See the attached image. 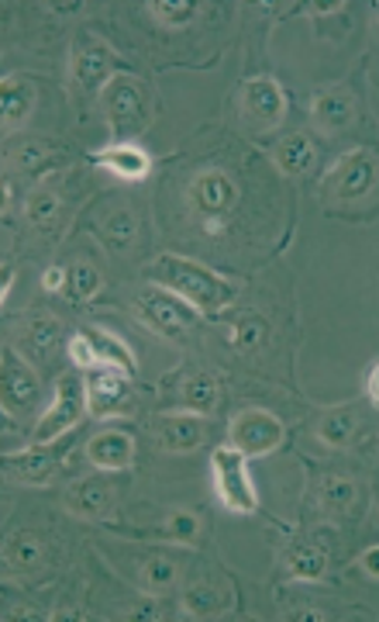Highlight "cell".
<instances>
[{"mask_svg": "<svg viewBox=\"0 0 379 622\" xmlns=\"http://www.w3.org/2000/svg\"><path fill=\"white\" fill-rule=\"evenodd\" d=\"M149 277L159 287L180 294V298L190 302L197 312H221L235 302V284H228L215 270H207L183 256H159L149 267Z\"/></svg>", "mask_w": 379, "mask_h": 622, "instance_id": "obj_1", "label": "cell"}, {"mask_svg": "<svg viewBox=\"0 0 379 622\" xmlns=\"http://www.w3.org/2000/svg\"><path fill=\"white\" fill-rule=\"evenodd\" d=\"M249 456L228 446H218L211 456V474H215V491H218V502L235 512V515H252L259 509V491L249 477Z\"/></svg>", "mask_w": 379, "mask_h": 622, "instance_id": "obj_2", "label": "cell"}, {"mask_svg": "<svg viewBox=\"0 0 379 622\" xmlns=\"http://www.w3.org/2000/svg\"><path fill=\"white\" fill-rule=\"evenodd\" d=\"M134 312H138V318H142L152 333H162V336H183V333H190L193 325L200 322V312L190 302H183L180 294H172L166 287L138 290Z\"/></svg>", "mask_w": 379, "mask_h": 622, "instance_id": "obj_3", "label": "cell"}, {"mask_svg": "<svg viewBox=\"0 0 379 622\" xmlns=\"http://www.w3.org/2000/svg\"><path fill=\"white\" fill-rule=\"evenodd\" d=\"M379 180V159L369 149L345 152L321 180V198L328 201H356L376 187Z\"/></svg>", "mask_w": 379, "mask_h": 622, "instance_id": "obj_4", "label": "cell"}, {"mask_svg": "<svg viewBox=\"0 0 379 622\" xmlns=\"http://www.w3.org/2000/svg\"><path fill=\"white\" fill-rule=\"evenodd\" d=\"M83 412H87V384L77 374H62L56 381V398H52L49 412L42 415L39 425H34L31 446L56 443L62 433H69L83 418Z\"/></svg>", "mask_w": 379, "mask_h": 622, "instance_id": "obj_5", "label": "cell"}, {"mask_svg": "<svg viewBox=\"0 0 379 622\" xmlns=\"http://www.w3.org/2000/svg\"><path fill=\"white\" fill-rule=\"evenodd\" d=\"M190 211L207 225V233H221L225 215L235 211L238 201V184L225 174V170H203L193 177L190 190H187Z\"/></svg>", "mask_w": 379, "mask_h": 622, "instance_id": "obj_6", "label": "cell"}, {"mask_svg": "<svg viewBox=\"0 0 379 622\" xmlns=\"http://www.w3.org/2000/svg\"><path fill=\"white\" fill-rule=\"evenodd\" d=\"M103 108L114 125L118 136H134L149 118V93L146 83L128 73H118L108 87H103Z\"/></svg>", "mask_w": 379, "mask_h": 622, "instance_id": "obj_7", "label": "cell"}, {"mask_svg": "<svg viewBox=\"0 0 379 622\" xmlns=\"http://www.w3.org/2000/svg\"><path fill=\"white\" fill-rule=\"evenodd\" d=\"M228 436H231V446L241 450L246 456H266L272 450H280L283 422L266 408H246L231 418Z\"/></svg>", "mask_w": 379, "mask_h": 622, "instance_id": "obj_8", "label": "cell"}, {"mask_svg": "<svg viewBox=\"0 0 379 622\" xmlns=\"http://www.w3.org/2000/svg\"><path fill=\"white\" fill-rule=\"evenodd\" d=\"M241 115L252 128H276L287 115V97L272 77H252L241 83Z\"/></svg>", "mask_w": 379, "mask_h": 622, "instance_id": "obj_9", "label": "cell"}, {"mask_svg": "<svg viewBox=\"0 0 379 622\" xmlns=\"http://www.w3.org/2000/svg\"><path fill=\"white\" fill-rule=\"evenodd\" d=\"M87 456L97 471H131L134 467V440L124 430H100L90 443H87Z\"/></svg>", "mask_w": 379, "mask_h": 622, "instance_id": "obj_10", "label": "cell"}, {"mask_svg": "<svg viewBox=\"0 0 379 622\" xmlns=\"http://www.w3.org/2000/svg\"><path fill=\"white\" fill-rule=\"evenodd\" d=\"M152 436L166 453H190L203 443V422L197 418V412L159 415L152 425Z\"/></svg>", "mask_w": 379, "mask_h": 622, "instance_id": "obj_11", "label": "cell"}, {"mask_svg": "<svg viewBox=\"0 0 379 622\" xmlns=\"http://www.w3.org/2000/svg\"><path fill=\"white\" fill-rule=\"evenodd\" d=\"M66 509L73 515H80V519L103 522V519L114 515V491L100 477H83L66 491Z\"/></svg>", "mask_w": 379, "mask_h": 622, "instance_id": "obj_12", "label": "cell"}, {"mask_svg": "<svg viewBox=\"0 0 379 622\" xmlns=\"http://www.w3.org/2000/svg\"><path fill=\"white\" fill-rule=\"evenodd\" d=\"M97 167H103L108 174L121 177V180H146L152 174V156L142 149V146H131V142H118V146H108L90 156Z\"/></svg>", "mask_w": 379, "mask_h": 622, "instance_id": "obj_13", "label": "cell"}, {"mask_svg": "<svg viewBox=\"0 0 379 622\" xmlns=\"http://www.w3.org/2000/svg\"><path fill=\"white\" fill-rule=\"evenodd\" d=\"M310 118H315V125L321 128V132L328 136H338L345 132L352 121H356V97L349 90H325L315 97V108H310Z\"/></svg>", "mask_w": 379, "mask_h": 622, "instance_id": "obj_14", "label": "cell"}, {"mask_svg": "<svg viewBox=\"0 0 379 622\" xmlns=\"http://www.w3.org/2000/svg\"><path fill=\"white\" fill-rule=\"evenodd\" d=\"M56 474V456L46 453L42 446H31L24 453H4V477L14 484H31L42 487Z\"/></svg>", "mask_w": 379, "mask_h": 622, "instance_id": "obj_15", "label": "cell"}, {"mask_svg": "<svg viewBox=\"0 0 379 622\" xmlns=\"http://www.w3.org/2000/svg\"><path fill=\"white\" fill-rule=\"evenodd\" d=\"M114 67H118V59L111 49H103V46H87L73 56V83L83 90V93H93L100 87H108L114 77Z\"/></svg>", "mask_w": 379, "mask_h": 622, "instance_id": "obj_16", "label": "cell"}, {"mask_svg": "<svg viewBox=\"0 0 379 622\" xmlns=\"http://www.w3.org/2000/svg\"><path fill=\"white\" fill-rule=\"evenodd\" d=\"M328 564H331V553L315 536H300L287 550V571L293 581H321L328 574Z\"/></svg>", "mask_w": 379, "mask_h": 622, "instance_id": "obj_17", "label": "cell"}, {"mask_svg": "<svg viewBox=\"0 0 379 622\" xmlns=\"http://www.w3.org/2000/svg\"><path fill=\"white\" fill-rule=\"evenodd\" d=\"M39 377H34L24 364L11 356V349H4V408H18V412H31L39 405Z\"/></svg>", "mask_w": 379, "mask_h": 622, "instance_id": "obj_18", "label": "cell"}, {"mask_svg": "<svg viewBox=\"0 0 379 622\" xmlns=\"http://www.w3.org/2000/svg\"><path fill=\"white\" fill-rule=\"evenodd\" d=\"M359 498H362L359 484L345 474H325L318 484V509L328 519H349L359 509Z\"/></svg>", "mask_w": 379, "mask_h": 622, "instance_id": "obj_19", "label": "cell"}, {"mask_svg": "<svg viewBox=\"0 0 379 622\" xmlns=\"http://www.w3.org/2000/svg\"><path fill=\"white\" fill-rule=\"evenodd\" d=\"M128 395H124V374H114V371H97L90 381H87V408L97 415V418H108V415H118L124 408Z\"/></svg>", "mask_w": 379, "mask_h": 622, "instance_id": "obj_20", "label": "cell"}, {"mask_svg": "<svg viewBox=\"0 0 379 622\" xmlns=\"http://www.w3.org/2000/svg\"><path fill=\"white\" fill-rule=\"evenodd\" d=\"M272 159H276V167H280V174L300 177V174H307L310 167H315L318 149H315V142H310V136L290 132L287 139H280V146H276Z\"/></svg>", "mask_w": 379, "mask_h": 622, "instance_id": "obj_21", "label": "cell"}, {"mask_svg": "<svg viewBox=\"0 0 379 622\" xmlns=\"http://www.w3.org/2000/svg\"><path fill=\"white\" fill-rule=\"evenodd\" d=\"M180 402H183V408H190L197 415L215 412L221 405V381L207 371H193L180 387Z\"/></svg>", "mask_w": 379, "mask_h": 622, "instance_id": "obj_22", "label": "cell"}, {"mask_svg": "<svg viewBox=\"0 0 379 622\" xmlns=\"http://www.w3.org/2000/svg\"><path fill=\"white\" fill-rule=\"evenodd\" d=\"M34 108V87L28 80H18V77H8L0 83V115H4V128L24 125V118L31 115Z\"/></svg>", "mask_w": 379, "mask_h": 622, "instance_id": "obj_23", "label": "cell"}, {"mask_svg": "<svg viewBox=\"0 0 379 622\" xmlns=\"http://www.w3.org/2000/svg\"><path fill=\"white\" fill-rule=\"evenodd\" d=\"M359 430V408L356 405H338V408H328L321 418H318V440L328 443V446H349L352 436Z\"/></svg>", "mask_w": 379, "mask_h": 622, "instance_id": "obj_24", "label": "cell"}, {"mask_svg": "<svg viewBox=\"0 0 379 622\" xmlns=\"http://www.w3.org/2000/svg\"><path fill=\"white\" fill-rule=\"evenodd\" d=\"M138 584H142L146 592L156 595V599L169 595L172 588H180V564L172 561V556H166V553H156L142 564V571H138Z\"/></svg>", "mask_w": 379, "mask_h": 622, "instance_id": "obj_25", "label": "cell"}, {"mask_svg": "<svg viewBox=\"0 0 379 622\" xmlns=\"http://www.w3.org/2000/svg\"><path fill=\"white\" fill-rule=\"evenodd\" d=\"M87 336H90V343H93V349H97V364H100L103 371H121L124 377L134 374V353L124 346V339H118V336H111V333H103V329H90Z\"/></svg>", "mask_w": 379, "mask_h": 622, "instance_id": "obj_26", "label": "cell"}, {"mask_svg": "<svg viewBox=\"0 0 379 622\" xmlns=\"http://www.w3.org/2000/svg\"><path fill=\"white\" fill-rule=\"evenodd\" d=\"M4 561L11 571H39L46 564V543L39 536H31V533H14L8 543H4Z\"/></svg>", "mask_w": 379, "mask_h": 622, "instance_id": "obj_27", "label": "cell"}, {"mask_svg": "<svg viewBox=\"0 0 379 622\" xmlns=\"http://www.w3.org/2000/svg\"><path fill=\"white\" fill-rule=\"evenodd\" d=\"M225 609H228V599L215 581H197L183 592V612L193 619H215Z\"/></svg>", "mask_w": 379, "mask_h": 622, "instance_id": "obj_28", "label": "cell"}, {"mask_svg": "<svg viewBox=\"0 0 379 622\" xmlns=\"http://www.w3.org/2000/svg\"><path fill=\"white\" fill-rule=\"evenodd\" d=\"M24 346L34 353V356H52V349L59 346V336H62V325L49 315H31L24 322Z\"/></svg>", "mask_w": 379, "mask_h": 622, "instance_id": "obj_29", "label": "cell"}, {"mask_svg": "<svg viewBox=\"0 0 379 622\" xmlns=\"http://www.w3.org/2000/svg\"><path fill=\"white\" fill-rule=\"evenodd\" d=\"M56 156V146L52 142H42V139H24L21 146L11 149V159L18 162V170L28 174V177H39Z\"/></svg>", "mask_w": 379, "mask_h": 622, "instance_id": "obj_30", "label": "cell"}, {"mask_svg": "<svg viewBox=\"0 0 379 622\" xmlns=\"http://www.w3.org/2000/svg\"><path fill=\"white\" fill-rule=\"evenodd\" d=\"M59 211H62V201L52 190H31L28 201H24V218L34 228H52L59 221Z\"/></svg>", "mask_w": 379, "mask_h": 622, "instance_id": "obj_31", "label": "cell"}, {"mask_svg": "<svg viewBox=\"0 0 379 622\" xmlns=\"http://www.w3.org/2000/svg\"><path fill=\"white\" fill-rule=\"evenodd\" d=\"M269 336V325L262 315H241L235 325H231V346L241 349V353H252L266 343Z\"/></svg>", "mask_w": 379, "mask_h": 622, "instance_id": "obj_32", "label": "cell"}, {"mask_svg": "<svg viewBox=\"0 0 379 622\" xmlns=\"http://www.w3.org/2000/svg\"><path fill=\"white\" fill-rule=\"evenodd\" d=\"M100 236L111 249H128L134 243V236H138V218L131 211H114V215L103 218Z\"/></svg>", "mask_w": 379, "mask_h": 622, "instance_id": "obj_33", "label": "cell"}, {"mask_svg": "<svg viewBox=\"0 0 379 622\" xmlns=\"http://www.w3.org/2000/svg\"><path fill=\"white\" fill-rule=\"evenodd\" d=\"M152 14L166 28H187L197 18V4H190V0H156Z\"/></svg>", "mask_w": 379, "mask_h": 622, "instance_id": "obj_34", "label": "cell"}, {"mask_svg": "<svg viewBox=\"0 0 379 622\" xmlns=\"http://www.w3.org/2000/svg\"><path fill=\"white\" fill-rule=\"evenodd\" d=\"M66 287H69V298L73 302H90L100 290V274L90 264H77V267H69Z\"/></svg>", "mask_w": 379, "mask_h": 622, "instance_id": "obj_35", "label": "cell"}, {"mask_svg": "<svg viewBox=\"0 0 379 622\" xmlns=\"http://www.w3.org/2000/svg\"><path fill=\"white\" fill-rule=\"evenodd\" d=\"M197 530H200V522H197V515H190V512H172L169 519H166V526H162V540H169V543H193L197 540Z\"/></svg>", "mask_w": 379, "mask_h": 622, "instance_id": "obj_36", "label": "cell"}, {"mask_svg": "<svg viewBox=\"0 0 379 622\" xmlns=\"http://www.w3.org/2000/svg\"><path fill=\"white\" fill-rule=\"evenodd\" d=\"M69 356H73V364H77L80 371H100L97 349H93V343H90L87 333H77L73 339H69Z\"/></svg>", "mask_w": 379, "mask_h": 622, "instance_id": "obj_37", "label": "cell"}, {"mask_svg": "<svg viewBox=\"0 0 379 622\" xmlns=\"http://www.w3.org/2000/svg\"><path fill=\"white\" fill-rule=\"evenodd\" d=\"M359 567H362L372 581H379V546H369V550L359 556Z\"/></svg>", "mask_w": 379, "mask_h": 622, "instance_id": "obj_38", "label": "cell"}, {"mask_svg": "<svg viewBox=\"0 0 379 622\" xmlns=\"http://www.w3.org/2000/svg\"><path fill=\"white\" fill-rule=\"evenodd\" d=\"M66 277H69V270L49 267V270L42 274V287H46V290H62V287H66Z\"/></svg>", "mask_w": 379, "mask_h": 622, "instance_id": "obj_39", "label": "cell"}, {"mask_svg": "<svg viewBox=\"0 0 379 622\" xmlns=\"http://www.w3.org/2000/svg\"><path fill=\"white\" fill-rule=\"evenodd\" d=\"M134 619H166V605H159V602L138 605V609H134Z\"/></svg>", "mask_w": 379, "mask_h": 622, "instance_id": "obj_40", "label": "cell"}, {"mask_svg": "<svg viewBox=\"0 0 379 622\" xmlns=\"http://www.w3.org/2000/svg\"><path fill=\"white\" fill-rule=\"evenodd\" d=\"M366 395H369V402L372 405H379V364L369 371V381H366Z\"/></svg>", "mask_w": 379, "mask_h": 622, "instance_id": "obj_41", "label": "cell"}, {"mask_svg": "<svg viewBox=\"0 0 379 622\" xmlns=\"http://www.w3.org/2000/svg\"><path fill=\"white\" fill-rule=\"evenodd\" d=\"M11 284H14V270L4 267V284H0V298H8V294H11Z\"/></svg>", "mask_w": 379, "mask_h": 622, "instance_id": "obj_42", "label": "cell"}]
</instances>
